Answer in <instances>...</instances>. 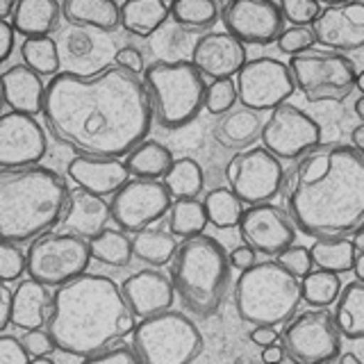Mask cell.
I'll return each instance as SVG.
<instances>
[{
    "label": "cell",
    "instance_id": "4dcf8cb0",
    "mask_svg": "<svg viewBox=\"0 0 364 364\" xmlns=\"http://www.w3.org/2000/svg\"><path fill=\"white\" fill-rule=\"evenodd\" d=\"M121 11V28L136 37H151L164 26L168 18V5L159 0H136V3H123Z\"/></svg>",
    "mask_w": 364,
    "mask_h": 364
},
{
    "label": "cell",
    "instance_id": "11a10c76",
    "mask_svg": "<svg viewBox=\"0 0 364 364\" xmlns=\"http://www.w3.org/2000/svg\"><path fill=\"white\" fill-rule=\"evenodd\" d=\"M248 339L253 341L255 346H269V344H273V341H278V333L273 328H269V326H257L253 333L248 335Z\"/></svg>",
    "mask_w": 364,
    "mask_h": 364
},
{
    "label": "cell",
    "instance_id": "b9f144b4",
    "mask_svg": "<svg viewBox=\"0 0 364 364\" xmlns=\"http://www.w3.org/2000/svg\"><path fill=\"white\" fill-rule=\"evenodd\" d=\"M235 102H237V87L232 77L214 80L212 85H208V91H205V109L214 114V117L216 114L230 112Z\"/></svg>",
    "mask_w": 364,
    "mask_h": 364
},
{
    "label": "cell",
    "instance_id": "484cf974",
    "mask_svg": "<svg viewBox=\"0 0 364 364\" xmlns=\"http://www.w3.org/2000/svg\"><path fill=\"white\" fill-rule=\"evenodd\" d=\"M53 294L48 287L34 278L21 280L14 289V305H11V323L18 328H41L46 326V318L50 312Z\"/></svg>",
    "mask_w": 364,
    "mask_h": 364
},
{
    "label": "cell",
    "instance_id": "bcb514c9",
    "mask_svg": "<svg viewBox=\"0 0 364 364\" xmlns=\"http://www.w3.org/2000/svg\"><path fill=\"white\" fill-rule=\"evenodd\" d=\"M280 264L287 269L289 273H294L296 278H303L307 276V273L312 271V257H310V248H305V246H289V248H284L280 255H276Z\"/></svg>",
    "mask_w": 364,
    "mask_h": 364
},
{
    "label": "cell",
    "instance_id": "f1b7e54d",
    "mask_svg": "<svg viewBox=\"0 0 364 364\" xmlns=\"http://www.w3.org/2000/svg\"><path fill=\"white\" fill-rule=\"evenodd\" d=\"M62 14L68 26L77 28H94L107 34L121 28V11L112 0H66Z\"/></svg>",
    "mask_w": 364,
    "mask_h": 364
},
{
    "label": "cell",
    "instance_id": "ba28073f",
    "mask_svg": "<svg viewBox=\"0 0 364 364\" xmlns=\"http://www.w3.org/2000/svg\"><path fill=\"white\" fill-rule=\"evenodd\" d=\"M132 348L139 362L187 364L196 360L205 339L198 326L182 312H157L144 316L132 330Z\"/></svg>",
    "mask_w": 364,
    "mask_h": 364
},
{
    "label": "cell",
    "instance_id": "9f6ffc18",
    "mask_svg": "<svg viewBox=\"0 0 364 364\" xmlns=\"http://www.w3.org/2000/svg\"><path fill=\"white\" fill-rule=\"evenodd\" d=\"M284 358V350H282V346H278L276 341L273 344H269V346H264V353H262V360L264 362H280Z\"/></svg>",
    "mask_w": 364,
    "mask_h": 364
},
{
    "label": "cell",
    "instance_id": "6f0895ef",
    "mask_svg": "<svg viewBox=\"0 0 364 364\" xmlns=\"http://www.w3.org/2000/svg\"><path fill=\"white\" fill-rule=\"evenodd\" d=\"M350 141H353L350 146L364 155V125H362V123L353 128V132H350Z\"/></svg>",
    "mask_w": 364,
    "mask_h": 364
},
{
    "label": "cell",
    "instance_id": "ee69618b",
    "mask_svg": "<svg viewBox=\"0 0 364 364\" xmlns=\"http://www.w3.org/2000/svg\"><path fill=\"white\" fill-rule=\"evenodd\" d=\"M278 7L282 11V18L289 21L294 28H310L318 11H321V5L314 3V0H284Z\"/></svg>",
    "mask_w": 364,
    "mask_h": 364
},
{
    "label": "cell",
    "instance_id": "277c9868",
    "mask_svg": "<svg viewBox=\"0 0 364 364\" xmlns=\"http://www.w3.org/2000/svg\"><path fill=\"white\" fill-rule=\"evenodd\" d=\"M66 180L53 168L26 166L0 171V235L3 242L28 244L55 225L66 212Z\"/></svg>",
    "mask_w": 364,
    "mask_h": 364
},
{
    "label": "cell",
    "instance_id": "681fc988",
    "mask_svg": "<svg viewBox=\"0 0 364 364\" xmlns=\"http://www.w3.org/2000/svg\"><path fill=\"white\" fill-rule=\"evenodd\" d=\"M0 360L7 364H28L32 362V355L26 348V341L11 335L0 337Z\"/></svg>",
    "mask_w": 364,
    "mask_h": 364
},
{
    "label": "cell",
    "instance_id": "680465c9",
    "mask_svg": "<svg viewBox=\"0 0 364 364\" xmlns=\"http://www.w3.org/2000/svg\"><path fill=\"white\" fill-rule=\"evenodd\" d=\"M353 273H355V280H364V250H355V255H353Z\"/></svg>",
    "mask_w": 364,
    "mask_h": 364
},
{
    "label": "cell",
    "instance_id": "f546056e",
    "mask_svg": "<svg viewBox=\"0 0 364 364\" xmlns=\"http://www.w3.org/2000/svg\"><path fill=\"white\" fill-rule=\"evenodd\" d=\"M335 326L341 337L348 341H358L364 337V287L362 282H348L344 289H339L335 299Z\"/></svg>",
    "mask_w": 364,
    "mask_h": 364
},
{
    "label": "cell",
    "instance_id": "ffe728a7",
    "mask_svg": "<svg viewBox=\"0 0 364 364\" xmlns=\"http://www.w3.org/2000/svg\"><path fill=\"white\" fill-rule=\"evenodd\" d=\"M314 41L330 53H355L364 46V7L328 5L310 26Z\"/></svg>",
    "mask_w": 364,
    "mask_h": 364
},
{
    "label": "cell",
    "instance_id": "836d02e7",
    "mask_svg": "<svg viewBox=\"0 0 364 364\" xmlns=\"http://www.w3.org/2000/svg\"><path fill=\"white\" fill-rule=\"evenodd\" d=\"M89 248H91V259L114 269L128 267L134 257L132 237H128V232L123 230H107L105 228L102 232L89 239Z\"/></svg>",
    "mask_w": 364,
    "mask_h": 364
},
{
    "label": "cell",
    "instance_id": "e0dca14e",
    "mask_svg": "<svg viewBox=\"0 0 364 364\" xmlns=\"http://www.w3.org/2000/svg\"><path fill=\"white\" fill-rule=\"evenodd\" d=\"M219 18L228 34L239 43L269 46L280 37L284 18L276 3L267 0H235L225 3L219 11Z\"/></svg>",
    "mask_w": 364,
    "mask_h": 364
},
{
    "label": "cell",
    "instance_id": "3957f363",
    "mask_svg": "<svg viewBox=\"0 0 364 364\" xmlns=\"http://www.w3.org/2000/svg\"><path fill=\"white\" fill-rule=\"evenodd\" d=\"M46 328L57 350L89 360L132 333L134 314L117 282L98 273H82L55 289Z\"/></svg>",
    "mask_w": 364,
    "mask_h": 364
},
{
    "label": "cell",
    "instance_id": "ab89813d",
    "mask_svg": "<svg viewBox=\"0 0 364 364\" xmlns=\"http://www.w3.org/2000/svg\"><path fill=\"white\" fill-rule=\"evenodd\" d=\"M205 214H208V223H212L219 230H228L239 223L242 216V200H239L230 189H212L203 200Z\"/></svg>",
    "mask_w": 364,
    "mask_h": 364
},
{
    "label": "cell",
    "instance_id": "e575fe53",
    "mask_svg": "<svg viewBox=\"0 0 364 364\" xmlns=\"http://www.w3.org/2000/svg\"><path fill=\"white\" fill-rule=\"evenodd\" d=\"M162 182L176 200L198 198L205 187V173L193 157H180V159H173V164L166 171Z\"/></svg>",
    "mask_w": 364,
    "mask_h": 364
},
{
    "label": "cell",
    "instance_id": "2e32d148",
    "mask_svg": "<svg viewBox=\"0 0 364 364\" xmlns=\"http://www.w3.org/2000/svg\"><path fill=\"white\" fill-rule=\"evenodd\" d=\"M60 62L64 73L73 75H96L112 66L117 57V43L107 32L94 28H77L66 26L55 37Z\"/></svg>",
    "mask_w": 364,
    "mask_h": 364
},
{
    "label": "cell",
    "instance_id": "44dd1931",
    "mask_svg": "<svg viewBox=\"0 0 364 364\" xmlns=\"http://www.w3.org/2000/svg\"><path fill=\"white\" fill-rule=\"evenodd\" d=\"M191 64L203 77L225 80L237 75L239 68L246 64V48L228 32H208L193 43Z\"/></svg>",
    "mask_w": 364,
    "mask_h": 364
},
{
    "label": "cell",
    "instance_id": "60d3db41",
    "mask_svg": "<svg viewBox=\"0 0 364 364\" xmlns=\"http://www.w3.org/2000/svg\"><path fill=\"white\" fill-rule=\"evenodd\" d=\"M341 282L337 273L330 271H310L301 278V299L312 307H328L339 296Z\"/></svg>",
    "mask_w": 364,
    "mask_h": 364
},
{
    "label": "cell",
    "instance_id": "cb8c5ba5",
    "mask_svg": "<svg viewBox=\"0 0 364 364\" xmlns=\"http://www.w3.org/2000/svg\"><path fill=\"white\" fill-rule=\"evenodd\" d=\"M109 219H112L109 203L102 196H96V193L77 187L68 196V205L60 225L64 228V232H73L82 239H91L105 230Z\"/></svg>",
    "mask_w": 364,
    "mask_h": 364
},
{
    "label": "cell",
    "instance_id": "9a60e30c",
    "mask_svg": "<svg viewBox=\"0 0 364 364\" xmlns=\"http://www.w3.org/2000/svg\"><path fill=\"white\" fill-rule=\"evenodd\" d=\"M262 148L273 157L296 162L310 148L321 144V125L303 109L282 102L271 109L269 121L262 125Z\"/></svg>",
    "mask_w": 364,
    "mask_h": 364
},
{
    "label": "cell",
    "instance_id": "816d5d0a",
    "mask_svg": "<svg viewBox=\"0 0 364 364\" xmlns=\"http://www.w3.org/2000/svg\"><path fill=\"white\" fill-rule=\"evenodd\" d=\"M228 257H230V264L237 269H248L255 264V250L250 246H237L228 253Z\"/></svg>",
    "mask_w": 364,
    "mask_h": 364
},
{
    "label": "cell",
    "instance_id": "4316f807",
    "mask_svg": "<svg viewBox=\"0 0 364 364\" xmlns=\"http://www.w3.org/2000/svg\"><path fill=\"white\" fill-rule=\"evenodd\" d=\"M262 121L259 112H253L248 107H237L223 114V119L214 125V139L221 146L230 148V151H246L253 146L262 134Z\"/></svg>",
    "mask_w": 364,
    "mask_h": 364
},
{
    "label": "cell",
    "instance_id": "ac0fdd59",
    "mask_svg": "<svg viewBox=\"0 0 364 364\" xmlns=\"http://www.w3.org/2000/svg\"><path fill=\"white\" fill-rule=\"evenodd\" d=\"M239 235L259 255H280L296 242V225L287 210L273 203L250 205L239 216Z\"/></svg>",
    "mask_w": 364,
    "mask_h": 364
},
{
    "label": "cell",
    "instance_id": "30bf717a",
    "mask_svg": "<svg viewBox=\"0 0 364 364\" xmlns=\"http://www.w3.org/2000/svg\"><path fill=\"white\" fill-rule=\"evenodd\" d=\"M26 255L30 278L57 289L87 271L91 248L73 232H46L32 239Z\"/></svg>",
    "mask_w": 364,
    "mask_h": 364
},
{
    "label": "cell",
    "instance_id": "52a82bcc",
    "mask_svg": "<svg viewBox=\"0 0 364 364\" xmlns=\"http://www.w3.org/2000/svg\"><path fill=\"white\" fill-rule=\"evenodd\" d=\"M144 85L153 102V117L164 130H182L205 109V77L191 62L157 60L144 68Z\"/></svg>",
    "mask_w": 364,
    "mask_h": 364
},
{
    "label": "cell",
    "instance_id": "db71d44e",
    "mask_svg": "<svg viewBox=\"0 0 364 364\" xmlns=\"http://www.w3.org/2000/svg\"><path fill=\"white\" fill-rule=\"evenodd\" d=\"M14 28L9 21H0V60H9L11 48H14Z\"/></svg>",
    "mask_w": 364,
    "mask_h": 364
},
{
    "label": "cell",
    "instance_id": "7a4b0ae2",
    "mask_svg": "<svg viewBox=\"0 0 364 364\" xmlns=\"http://www.w3.org/2000/svg\"><path fill=\"white\" fill-rule=\"evenodd\" d=\"M294 225L307 237H346L364 219V155L346 144H316L282 176Z\"/></svg>",
    "mask_w": 364,
    "mask_h": 364
},
{
    "label": "cell",
    "instance_id": "9c48e42d",
    "mask_svg": "<svg viewBox=\"0 0 364 364\" xmlns=\"http://www.w3.org/2000/svg\"><path fill=\"white\" fill-rule=\"evenodd\" d=\"M294 87L310 102H341L355 91L358 66L350 57L330 50H307L289 62Z\"/></svg>",
    "mask_w": 364,
    "mask_h": 364
},
{
    "label": "cell",
    "instance_id": "7c38bea8",
    "mask_svg": "<svg viewBox=\"0 0 364 364\" xmlns=\"http://www.w3.org/2000/svg\"><path fill=\"white\" fill-rule=\"evenodd\" d=\"M282 176L284 168L280 159L264 148L239 151L225 166L228 187L239 200L248 205H259L276 198L282 187Z\"/></svg>",
    "mask_w": 364,
    "mask_h": 364
},
{
    "label": "cell",
    "instance_id": "7402d4cb",
    "mask_svg": "<svg viewBox=\"0 0 364 364\" xmlns=\"http://www.w3.org/2000/svg\"><path fill=\"white\" fill-rule=\"evenodd\" d=\"M121 294L125 303H128L130 312L134 316H151L157 312H164L173 305V284L171 278L157 269H144L139 273H132L121 284Z\"/></svg>",
    "mask_w": 364,
    "mask_h": 364
},
{
    "label": "cell",
    "instance_id": "7dc6e473",
    "mask_svg": "<svg viewBox=\"0 0 364 364\" xmlns=\"http://www.w3.org/2000/svg\"><path fill=\"white\" fill-rule=\"evenodd\" d=\"M23 341H26V348H28V353L32 355V362H34V360H39V358L50 355V353L57 350L55 339L50 337L48 328L43 330V326H41V328H32V330H28L26 337H23Z\"/></svg>",
    "mask_w": 364,
    "mask_h": 364
},
{
    "label": "cell",
    "instance_id": "91938a15",
    "mask_svg": "<svg viewBox=\"0 0 364 364\" xmlns=\"http://www.w3.org/2000/svg\"><path fill=\"white\" fill-rule=\"evenodd\" d=\"M353 112H355V117H358V119H364V96H362V94L355 98V105H353Z\"/></svg>",
    "mask_w": 364,
    "mask_h": 364
},
{
    "label": "cell",
    "instance_id": "f5cc1de1",
    "mask_svg": "<svg viewBox=\"0 0 364 364\" xmlns=\"http://www.w3.org/2000/svg\"><path fill=\"white\" fill-rule=\"evenodd\" d=\"M11 305H14V291L9 287H0V330L11 323Z\"/></svg>",
    "mask_w": 364,
    "mask_h": 364
},
{
    "label": "cell",
    "instance_id": "d4e9b609",
    "mask_svg": "<svg viewBox=\"0 0 364 364\" xmlns=\"http://www.w3.org/2000/svg\"><path fill=\"white\" fill-rule=\"evenodd\" d=\"M3 98L5 105L21 114L43 112L46 85L39 73H34L26 64H14L3 73Z\"/></svg>",
    "mask_w": 364,
    "mask_h": 364
},
{
    "label": "cell",
    "instance_id": "f907efd6",
    "mask_svg": "<svg viewBox=\"0 0 364 364\" xmlns=\"http://www.w3.org/2000/svg\"><path fill=\"white\" fill-rule=\"evenodd\" d=\"M114 64L121 68H128V71H132L136 75L144 73V57L134 46H123V48H119L117 57H114Z\"/></svg>",
    "mask_w": 364,
    "mask_h": 364
},
{
    "label": "cell",
    "instance_id": "8d00e7d4",
    "mask_svg": "<svg viewBox=\"0 0 364 364\" xmlns=\"http://www.w3.org/2000/svg\"><path fill=\"white\" fill-rule=\"evenodd\" d=\"M168 18L189 32H205L219 21V7L212 0H178L168 5Z\"/></svg>",
    "mask_w": 364,
    "mask_h": 364
},
{
    "label": "cell",
    "instance_id": "5b68a950",
    "mask_svg": "<svg viewBox=\"0 0 364 364\" xmlns=\"http://www.w3.org/2000/svg\"><path fill=\"white\" fill-rule=\"evenodd\" d=\"M232 264L214 237H187L171 259L168 278L185 310L210 318L221 310L230 291Z\"/></svg>",
    "mask_w": 364,
    "mask_h": 364
},
{
    "label": "cell",
    "instance_id": "7bdbcfd3",
    "mask_svg": "<svg viewBox=\"0 0 364 364\" xmlns=\"http://www.w3.org/2000/svg\"><path fill=\"white\" fill-rule=\"evenodd\" d=\"M28 271V255L14 242L0 244V278L5 282L18 280Z\"/></svg>",
    "mask_w": 364,
    "mask_h": 364
},
{
    "label": "cell",
    "instance_id": "d6986e66",
    "mask_svg": "<svg viewBox=\"0 0 364 364\" xmlns=\"http://www.w3.org/2000/svg\"><path fill=\"white\" fill-rule=\"evenodd\" d=\"M46 151H48V139H46L43 125L32 114L7 112L0 119V164L3 168L37 166Z\"/></svg>",
    "mask_w": 364,
    "mask_h": 364
},
{
    "label": "cell",
    "instance_id": "74e56055",
    "mask_svg": "<svg viewBox=\"0 0 364 364\" xmlns=\"http://www.w3.org/2000/svg\"><path fill=\"white\" fill-rule=\"evenodd\" d=\"M208 225V214H205L203 203L196 198L173 200L168 210V232L176 237H196L203 235Z\"/></svg>",
    "mask_w": 364,
    "mask_h": 364
},
{
    "label": "cell",
    "instance_id": "94428289",
    "mask_svg": "<svg viewBox=\"0 0 364 364\" xmlns=\"http://www.w3.org/2000/svg\"><path fill=\"white\" fill-rule=\"evenodd\" d=\"M337 360H339L341 364H358V362H360L355 355H353V353H344V355H341V353H339Z\"/></svg>",
    "mask_w": 364,
    "mask_h": 364
},
{
    "label": "cell",
    "instance_id": "83f0119b",
    "mask_svg": "<svg viewBox=\"0 0 364 364\" xmlns=\"http://www.w3.org/2000/svg\"><path fill=\"white\" fill-rule=\"evenodd\" d=\"M62 18V5L55 0H23L11 14V28L28 39H39L60 28Z\"/></svg>",
    "mask_w": 364,
    "mask_h": 364
},
{
    "label": "cell",
    "instance_id": "d590c367",
    "mask_svg": "<svg viewBox=\"0 0 364 364\" xmlns=\"http://www.w3.org/2000/svg\"><path fill=\"white\" fill-rule=\"evenodd\" d=\"M353 255H355V246L348 237H328L316 239L310 248L312 264L321 271L330 273H344L353 267Z\"/></svg>",
    "mask_w": 364,
    "mask_h": 364
},
{
    "label": "cell",
    "instance_id": "603a6c76",
    "mask_svg": "<svg viewBox=\"0 0 364 364\" xmlns=\"http://www.w3.org/2000/svg\"><path fill=\"white\" fill-rule=\"evenodd\" d=\"M66 173L80 189L96 193V196H114L128 182L130 171L125 162L114 157L75 155L66 164Z\"/></svg>",
    "mask_w": 364,
    "mask_h": 364
},
{
    "label": "cell",
    "instance_id": "c3c4849f",
    "mask_svg": "<svg viewBox=\"0 0 364 364\" xmlns=\"http://www.w3.org/2000/svg\"><path fill=\"white\" fill-rule=\"evenodd\" d=\"M87 362H105V364H136L139 358H136V353L132 348V344H109L107 348H102L98 353H94Z\"/></svg>",
    "mask_w": 364,
    "mask_h": 364
},
{
    "label": "cell",
    "instance_id": "d6a6232c",
    "mask_svg": "<svg viewBox=\"0 0 364 364\" xmlns=\"http://www.w3.org/2000/svg\"><path fill=\"white\" fill-rule=\"evenodd\" d=\"M132 248H134V257L141 259L144 264L164 267L173 259L178 250V242H176V235L162 230V228L151 225V228H146V230L134 232Z\"/></svg>",
    "mask_w": 364,
    "mask_h": 364
},
{
    "label": "cell",
    "instance_id": "f35d334b",
    "mask_svg": "<svg viewBox=\"0 0 364 364\" xmlns=\"http://www.w3.org/2000/svg\"><path fill=\"white\" fill-rule=\"evenodd\" d=\"M21 57L23 64L32 68L39 75H57L62 73L60 50L53 37H39V39H26L21 43Z\"/></svg>",
    "mask_w": 364,
    "mask_h": 364
},
{
    "label": "cell",
    "instance_id": "f6af8a7d",
    "mask_svg": "<svg viewBox=\"0 0 364 364\" xmlns=\"http://www.w3.org/2000/svg\"><path fill=\"white\" fill-rule=\"evenodd\" d=\"M314 34L310 28H287L280 32V37L276 39V46L280 53H287V55H301V53H307L312 50L314 46Z\"/></svg>",
    "mask_w": 364,
    "mask_h": 364
},
{
    "label": "cell",
    "instance_id": "1f68e13d",
    "mask_svg": "<svg viewBox=\"0 0 364 364\" xmlns=\"http://www.w3.org/2000/svg\"><path fill=\"white\" fill-rule=\"evenodd\" d=\"M171 164H173V155L155 139H144L125 159L130 176L144 180H162Z\"/></svg>",
    "mask_w": 364,
    "mask_h": 364
},
{
    "label": "cell",
    "instance_id": "8992f818",
    "mask_svg": "<svg viewBox=\"0 0 364 364\" xmlns=\"http://www.w3.org/2000/svg\"><path fill=\"white\" fill-rule=\"evenodd\" d=\"M235 310L248 326L276 328L287 323L301 305V280L278 259L242 269L232 291Z\"/></svg>",
    "mask_w": 364,
    "mask_h": 364
},
{
    "label": "cell",
    "instance_id": "5bb4252c",
    "mask_svg": "<svg viewBox=\"0 0 364 364\" xmlns=\"http://www.w3.org/2000/svg\"><path fill=\"white\" fill-rule=\"evenodd\" d=\"M235 87L242 107L253 112L276 109L296 91L289 66L280 60H273V57L246 60V64L237 73Z\"/></svg>",
    "mask_w": 364,
    "mask_h": 364
},
{
    "label": "cell",
    "instance_id": "8fae6325",
    "mask_svg": "<svg viewBox=\"0 0 364 364\" xmlns=\"http://www.w3.org/2000/svg\"><path fill=\"white\" fill-rule=\"evenodd\" d=\"M280 346L284 355L299 364L337 360L341 353V335L335 326L333 312L316 307L289 318L287 328L280 335Z\"/></svg>",
    "mask_w": 364,
    "mask_h": 364
},
{
    "label": "cell",
    "instance_id": "4fadbf2b",
    "mask_svg": "<svg viewBox=\"0 0 364 364\" xmlns=\"http://www.w3.org/2000/svg\"><path fill=\"white\" fill-rule=\"evenodd\" d=\"M171 205H173V196L164 187V182L134 178L114 193L109 210L112 221L119 225V230L134 235L164 219Z\"/></svg>",
    "mask_w": 364,
    "mask_h": 364
},
{
    "label": "cell",
    "instance_id": "6da1fadb",
    "mask_svg": "<svg viewBox=\"0 0 364 364\" xmlns=\"http://www.w3.org/2000/svg\"><path fill=\"white\" fill-rule=\"evenodd\" d=\"M41 114L55 141L89 157H128L153 125L144 77L117 64L87 77L57 73Z\"/></svg>",
    "mask_w": 364,
    "mask_h": 364
}]
</instances>
